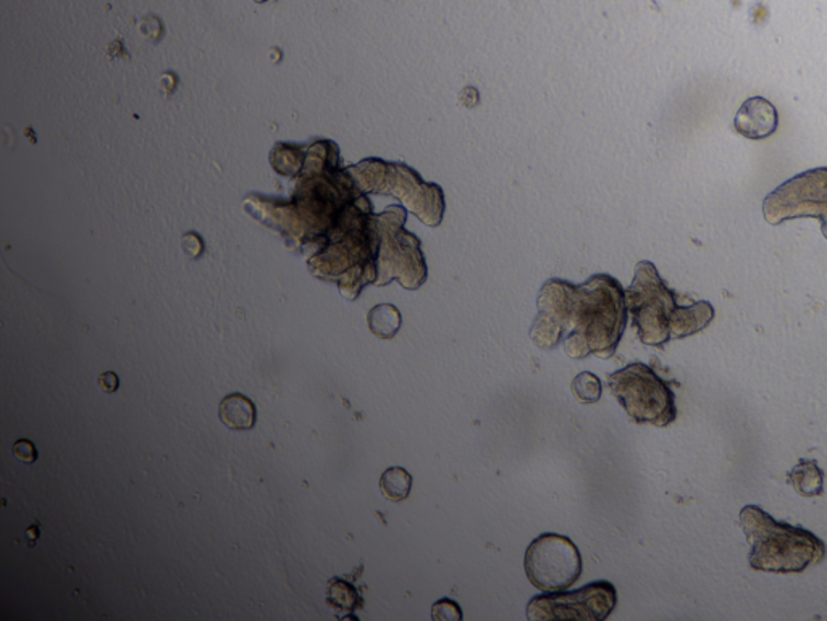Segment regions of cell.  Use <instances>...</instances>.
Returning a JSON list of instances; mask_svg holds the SVG:
<instances>
[{
    "label": "cell",
    "mask_w": 827,
    "mask_h": 621,
    "mask_svg": "<svg viewBox=\"0 0 827 621\" xmlns=\"http://www.w3.org/2000/svg\"><path fill=\"white\" fill-rule=\"evenodd\" d=\"M539 315L531 330L533 344L540 349H555L562 343L569 357L600 358L616 353L625 325L627 300L620 281L610 275H593L584 285L550 279L540 291Z\"/></svg>",
    "instance_id": "1"
},
{
    "label": "cell",
    "mask_w": 827,
    "mask_h": 621,
    "mask_svg": "<svg viewBox=\"0 0 827 621\" xmlns=\"http://www.w3.org/2000/svg\"><path fill=\"white\" fill-rule=\"evenodd\" d=\"M740 527L751 548L748 563L757 572L802 573L826 557L822 539L805 528L775 521L758 505L741 508Z\"/></svg>",
    "instance_id": "2"
},
{
    "label": "cell",
    "mask_w": 827,
    "mask_h": 621,
    "mask_svg": "<svg viewBox=\"0 0 827 621\" xmlns=\"http://www.w3.org/2000/svg\"><path fill=\"white\" fill-rule=\"evenodd\" d=\"M358 187L364 193L393 196L416 215L423 225L437 228L442 225L446 203L442 187L426 183L416 170L399 162L367 159L350 170Z\"/></svg>",
    "instance_id": "3"
},
{
    "label": "cell",
    "mask_w": 827,
    "mask_h": 621,
    "mask_svg": "<svg viewBox=\"0 0 827 621\" xmlns=\"http://www.w3.org/2000/svg\"><path fill=\"white\" fill-rule=\"evenodd\" d=\"M625 300L642 343L662 347L669 340H678L687 307L679 306L675 291L666 286L652 262L635 266L634 281L625 291Z\"/></svg>",
    "instance_id": "4"
},
{
    "label": "cell",
    "mask_w": 827,
    "mask_h": 621,
    "mask_svg": "<svg viewBox=\"0 0 827 621\" xmlns=\"http://www.w3.org/2000/svg\"><path fill=\"white\" fill-rule=\"evenodd\" d=\"M408 211L401 206H389L384 214L374 215L378 238L377 286H386L393 279L405 289H419L427 281L426 257L422 242L405 228Z\"/></svg>",
    "instance_id": "5"
},
{
    "label": "cell",
    "mask_w": 827,
    "mask_h": 621,
    "mask_svg": "<svg viewBox=\"0 0 827 621\" xmlns=\"http://www.w3.org/2000/svg\"><path fill=\"white\" fill-rule=\"evenodd\" d=\"M608 386L634 422L665 428L678 416L675 392L648 365L637 361L614 371Z\"/></svg>",
    "instance_id": "6"
},
{
    "label": "cell",
    "mask_w": 827,
    "mask_h": 621,
    "mask_svg": "<svg viewBox=\"0 0 827 621\" xmlns=\"http://www.w3.org/2000/svg\"><path fill=\"white\" fill-rule=\"evenodd\" d=\"M529 582L543 593L566 591L582 575V555L569 538L545 532L525 552Z\"/></svg>",
    "instance_id": "7"
},
{
    "label": "cell",
    "mask_w": 827,
    "mask_h": 621,
    "mask_svg": "<svg viewBox=\"0 0 827 621\" xmlns=\"http://www.w3.org/2000/svg\"><path fill=\"white\" fill-rule=\"evenodd\" d=\"M763 215L769 225H781L794 218H818L823 237L827 239V169L808 170L785 181L764 199Z\"/></svg>",
    "instance_id": "8"
},
{
    "label": "cell",
    "mask_w": 827,
    "mask_h": 621,
    "mask_svg": "<svg viewBox=\"0 0 827 621\" xmlns=\"http://www.w3.org/2000/svg\"><path fill=\"white\" fill-rule=\"evenodd\" d=\"M618 602L616 588L610 582H594L574 593H548L533 597L528 619L603 621Z\"/></svg>",
    "instance_id": "9"
},
{
    "label": "cell",
    "mask_w": 827,
    "mask_h": 621,
    "mask_svg": "<svg viewBox=\"0 0 827 621\" xmlns=\"http://www.w3.org/2000/svg\"><path fill=\"white\" fill-rule=\"evenodd\" d=\"M734 128L744 138L755 141L769 138L778 129V111L768 99L760 95L747 99L734 118Z\"/></svg>",
    "instance_id": "10"
},
{
    "label": "cell",
    "mask_w": 827,
    "mask_h": 621,
    "mask_svg": "<svg viewBox=\"0 0 827 621\" xmlns=\"http://www.w3.org/2000/svg\"><path fill=\"white\" fill-rule=\"evenodd\" d=\"M218 416L227 428L235 429V432H246V429L254 428L258 411H256L254 402L251 399L237 392V394L222 399L220 405H218Z\"/></svg>",
    "instance_id": "11"
},
{
    "label": "cell",
    "mask_w": 827,
    "mask_h": 621,
    "mask_svg": "<svg viewBox=\"0 0 827 621\" xmlns=\"http://www.w3.org/2000/svg\"><path fill=\"white\" fill-rule=\"evenodd\" d=\"M789 483L800 496H822L825 491V473L815 460H800L797 467L789 473Z\"/></svg>",
    "instance_id": "12"
},
{
    "label": "cell",
    "mask_w": 827,
    "mask_h": 621,
    "mask_svg": "<svg viewBox=\"0 0 827 621\" xmlns=\"http://www.w3.org/2000/svg\"><path fill=\"white\" fill-rule=\"evenodd\" d=\"M372 333L381 340H392L401 327V313L392 303L374 307L367 317Z\"/></svg>",
    "instance_id": "13"
},
{
    "label": "cell",
    "mask_w": 827,
    "mask_h": 621,
    "mask_svg": "<svg viewBox=\"0 0 827 621\" xmlns=\"http://www.w3.org/2000/svg\"><path fill=\"white\" fill-rule=\"evenodd\" d=\"M382 493L392 503H401L411 494L412 476L403 467H389L381 478Z\"/></svg>",
    "instance_id": "14"
},
{
    "label": "cell",
    "mask_w": 827,
    "mask_h": 621,
    "mask_svg": "<svg viewBox=\"0 0 827 621\" xmlns=\"http://www.w3.org/2000/svg\"><path fill=\"white\" fill-rule=\"evenodd\" d=\"M573 391L584 404H594V402L600 401L601 394H603V386L593 373L584 371L573 381Z\"/></svg>",
    "instance_id": "15"
},
{
    "label": "cell",
    "mask_w": 827,
    "mask_h": 621,
    "mask_svg": "<svg viewBox=\"0 0 827 621\" xmlns=\"http://www.w3.org/2000/svg\"><path fill=\"white\" fill-rule=\"evenodd\" d=\"M432 619L439 621H461L463 620V612H461L460 603L454 602L451 599H442L439 602L433 603Z\"/></svg>",
    "instance_id": "16"
},
{
    "label": "cell",
    "mask_w": 827,
    "mask_h": 621,
    "mask_svg": "<svg viewBox=\"0 0 827 621\" xmlns=\"http://www.w3.org/2000/svg\"><path fill=\"white\" fill-rule=\"evenodd\" d=\"M13 456L25 463H34L37 459V450L29 439H20L13 444Z\"/></svg>",
    "instance_id": "17"
},
{
    "label": "cell",
    "mask_w": 827,
    "mask_h": 621,
    "mask_svg": "<svg viewBox=\"0 0 827 621\" xmlns=\"http://www.w3.org/2000/svg\"><path fill=\"white\" fill-rule=\"evenodd\" d=\"M98 384L99 388H101V391L112 394V392H115L118 389V377L114 371H107V373H102L101 377H99Z\"/></svg>",
    "instance_id": "18"
},
{
    "label": "cell",
    "mask_w": 827,
    "mask_h": 621,
    "mask_svg": "<svg viewBox=\"0 0 827 621\" xmlns=\"http://www.w3.org/2000/svg\"><path fill=\"white\" fill-rule=\"evenodd\" d=\"M36 527H31L29 531H26V534L30 536L31 545H33V542L36 541Z\"/></svg>",
    "instance_id": "19"
},
{
    "label": "cell",
    "mask_w": 827,
    "mask_h": 621,
    "mask_svg": "<svg viewBox=\"0 0 827 621\" xmlns=\"http://www.w3.org/2000/svg\"><path fill=\"white\" fill-rule=\"evenodd\" d=\"M256 2L262 3V2H267V0H256Z\"/></svg>",
    "instance_id": "20"
}]
</instances>
